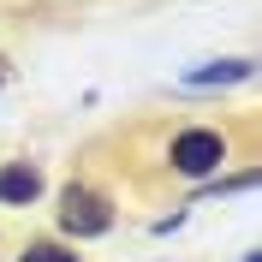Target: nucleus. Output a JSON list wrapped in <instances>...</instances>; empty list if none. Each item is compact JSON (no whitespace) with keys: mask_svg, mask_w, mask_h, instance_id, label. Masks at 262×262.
I'll return each instance as SVG.
<instances>
[{"mask_svg":"<svg viewBox=\"0 0 262 262\" xmlns=\"http://www.w3.org/2000/svg\"><path fill=\"white\" fill-rule=\"evenodd\" d=\"M18 262H78V256H66L60 245H30V250H24Z\"/></svg>","mask_w":262,"mask_h":262,"instance_id":"5","label":"nucleus"},{"mask_svg":"<svg viewBox=\"0 0 262 262\" xmlns=\"http://www.w3.org/2000/svg\"><path fill=\"white\" fill-rule=\"evenodd\" d=\"M221 161H227V143H221L214 131H185V137H173V167H179V173H191V179L214 173Z\"/></svg>","mask_w":262,"mask_h":262,"instance_id":"2","label":"nucleus"},{"mask_svg":"<svg viewBox=\"0 0 262 262\" xmlns=\"http://www.w3.org/2000/svg\"><path fill=\"white\" fill-rule=\"evenodd\" d=\"M250 78V60H221V66H203V72H185L191 90H209V83H238Z\"/></svg>","mask_w":262,"mask_h":262,"instance_id":"4","label":"nucleus"},{"mask_svg":"<svg viewBox=\"0 0 262 262\" xmlns=\"http://www.w3.org/2000/svg\"><path fill=\"white\" fill-rule=\"evenodd\" d=\"M36 191H42V173L30 161L0 167V203H36Z\"/></svg>","mask_w":262,"mask_h":262,"instance_id":"3","label":"nucleus"},{"mask_svg":"<svg viewBox=\"0 0 262 262\" xmlns=\"http://www.w3.org/2000/svg\"><path fill=\"white\" fill-rule=\"evenodd\" d=\"M107 221H114L107 196L83 191V185H72V191L60 196V227H66V232H78V238H96V232H107Z\"/></svg>","mask_w":262,"mask_h":262,"instance_id":"1","label":"nucleus"}]
</instances>
